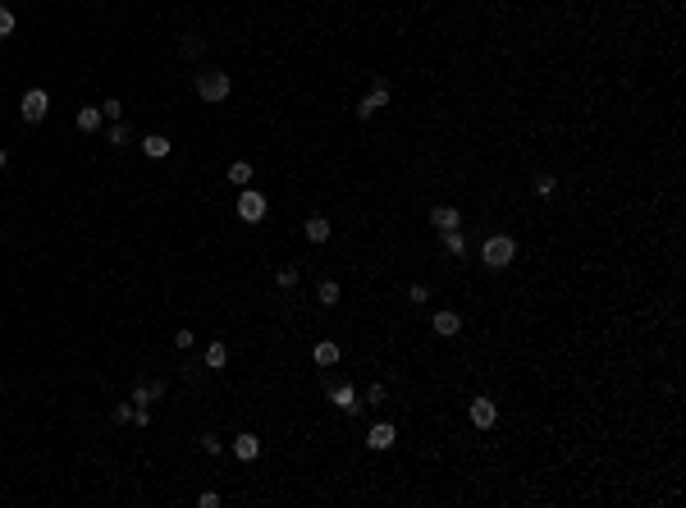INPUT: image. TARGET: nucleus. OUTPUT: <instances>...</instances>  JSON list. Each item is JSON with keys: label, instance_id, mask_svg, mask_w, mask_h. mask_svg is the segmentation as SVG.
Returning a JSON list of instances; mask_svg holds the SVG:
<instances>
[{"label": "nucleus", "instance_id": "obj_1", "mask_svg": "<svg viewBox=\"0 0 686 508\" xmlns=\"http://www.w3.org/2000/svg\"><path fill=\"white\" fill-rule=\"evenodd\" d=\"M512 256H517V243H512V233H494L480 243V261L490 265V270H508Z\"/></svg>", "mask_w": 686, "mask_h": 508}, {"label": "nucleus", "instance_id": "obj_2", "mask_svg": "<svg viewBox=\"0 0 686 508\" xmlns=\"http://www.w3.org/2000/svg\"><path fill=\"white\" fill-rule=\"evenodd\" d=\"M229 92H234V78H229L224 69H202V74H197V97H202V101L220 106Z\"/></svg>", "mask_w": 686, "mask_h": 508}, {"label": "nucleus", "instance_id": "obj_3", "mask_svg": "<svg viewBox=\"0 0 686 508\" xmlns=\"http://www.w3.org/2000/svg\"><path fill=\"white\" fill-rule=\"evenodd\" d=\"M46 115H51V92L46 88H28L23 101H19V120L23 124H42Z\"/></svg>", "mask_w": 686, "mask_h": 508}, {"label": "nucleus", "instance_id": "obj_4", "mask_svg": "<svg viewBox=\"0 0 686 508\" xmlns=\"http://www.w3.org/2000/svg\"><path fill=\"white\" fill-rule=\"evenodd\" d=\"M266 211H270V202H266L261 188H243V192H238V220H243V224H261Z\"/></svg>", "mask_w": 686, "mask_h": 508}, {"label": "nucleus", "instance_id": "obj_5", "mask_svg": "<svg viewBox=\"0 0 686 508\" xmlns=\"http://www.w3.org/2000/svg\"><path fill=\"white\" fill-rule=\"evenodd\" d=\"M384 106H389V83H384V78H375V83H370V92L357 101V115H361V120H370V115L384 110Z\"/></svg>", "mask_w": 686, "mask_h": 508}, {"label": "nucleus", "instance_id": "obj_6", "mask_svg": "<svg viewBox=\"0 0 686 508\" xmlns=\"http://www.w3.org/2000/svg\"><path fill=\"white\" fill-rule=\"evenodd\" d=\"M393 440H398V431H393L389 421H375L366 431V449H375V453H384V449H393Z\"/></svg>", "mask_w": 686, "mask_h": 508}, {"label": "nucleus", "instance_id": "obj_7", "mask_svg": "<svg viewBox=\"0 0 686 508\" xmlns=\"http://www.w3.org/2000/svg\"><path fill=\"white\" fill-rule=\"evenodd\" d=\"M467 417H471V426H476V431H490V426H494V417H499V412H494V403H490V398H471Z\"/></svg>", "mask_w": 686, "mask_h": 508}, {"label": "nucleus", "instance_id": "obj_8", "mask_svg": "<svg viewBox=\"0 0 686 508\" xmlns=\"http://www.w3.org/2000/svg\"><path fill=\"white\" fill-rule=\"evenodd\" d=\"M329 403L343 408L348 417H357V412H361V398H357V389H352V385H334V389H329Z\"/></svg>", "mask_w": 686, "mask_h": 508}, {"label": "nucleus", "instance_id": "obj_9", "mask_svg": "<svg viewBox=\"0 0 686 508\" xmlns=\"http://www.w3.org/2000/svg\"><path fill=\"white\" fill-rule=\"evenodd\" d=\"M234 458H243V463H256V458H261V440H256L252 431L234 435Z\"/></svg>", "mask_w": 686, "mask_h": 508}, {"label": "nucleus", "instance_id": "obj_10", "mask_svg": "<svg viewBox=\"0 0 686 508\" xmlns=\"http://www.w3.org/2000/svg\"><path fill=\"white\" fill-rule=\"evenodd\" d=\"M430 224H435L439 233L462 229V211H457V206H435V211H430Z\"/></svg>", "mask_w": 686, "mask_h": 508}, {"label": "nucleus", "instance_id": "obj_11", "mask_svg": "<svg viewBox=\"0 0 686 508\" xmlns=\"http://www.w3.org/2000/svg\"><path fill=\"white\" fill-rule=\"evenodd\" d=\"M430 325H435V334H439V339H453V334L462 330V316H457V311H448V307H439Z\"/></svg>", "mask_w": 686, "mask_h": 508}, {"label": "nucleus", "instance_id": "obj_12", "mask_svg": "<svg viewBox=\"0 0 686 508\" xmlns=\"http://www.w3.org/2000/svg\"><path fill=\"white\" fill-rule=\"evenodd\" d=\"M142 151L152 156V161H165V156L174 151V142H170L165 133H147V138H142Z\"/></svg>", "mask_w": 686, "mask_h": 508}, {"label": "nucleus", "instance_id": "obj_13", "mask_svg": "<svg viewBox=\"0 0 686 508\" xmlns=\"http://www.w3.org/2000/svg\"><path fill=\"white\" fill-rule=\"evenodd\" d=\"M165 398V380H142L133 385V403H161Z\"/></svg>", "mask_w": 686, "mask_h": 508}, {"label": "nucleus", "instance_id": "obj_14", "mask_svg": "<svg viewBox=\"0 0 686 508\" xmlns=\"http://www.w3.org/2000/svg\"><path fill=\"white\" fill-rule=\"evenodd\" d=\"M202 366H206V371H224V366H229V348H224V343H206V353H202Z\"/></svg>", "mask_w": 686, "mask_h": 508}, {"label": "nucleus", "instance_id": "obj_15", "mask_svg": "<svg viewBox=\"0 0 686 508\" xmlns=\"http://www.w3.org/2000/svg\"><path fill=\"white\" fill-rule=\"evenodd\" d=\"M179 56H183V60H202V56H206V37H197V33L179 37Z\"/></svg>", "mask_w": 686, "mask_h": 508}, {"label": "nucleus", "instance_id": "obj_16", "mask_svg": "<svg viewBox=\"0 0 686 508\" xmlns=\"http://www.w3.org/2000/svg\"><path fill=\"white\" fill-rule=\"evenodd\" d=\"M302 233L311 238V243H329V220H325V215H307Z\"/></svg>", "mask_w": 686, "mask_h": 508}, {"label": "nucleus", "instance_id": "obj_17", "mask_svg": "<svg viewBox=\"0 0 686 508\" xmlns=\"http://www.w3.org/2000/svg\"><path fill=\"white\" fill-rule=\"evenodd\" d=\"M101 124H106L101 106H83V110H78V133H97Z\"/></svg>", "mask_w": 686, "mask_h": 508}, {"label": "nucleus", "instance_id": "obj_18", "mask_svg": "<svg viewBox=\"0 0 686 508\" xmlns=\"http://www.w3.org/2000/svg\"><path fill=\"white\" fill-rule=\"evenodd\" d=\"M311 357H316V366H334L338 362V343L334 339H320L316 348H311Z\"/></svg>", "mask_w": 686, "mask_h": 508}, {"label": "nucleus", "instance_id": "obj_19", "mask_svg": "<svg viewBox=\"0 0 686 508\" xmlns=\"http://www.w3.org/2000/svg\"><path fill=\"white\" fill-rule=\"evenodd\" d=\"M338 298H343V288H338V284H334V279H325V284H320V288H316V302H320V307H334V302H338Z\"/></svg>", "mask_w": 686, "mask_h": 508}, {"label": "nucleus", "instance_id": "obj_20", "mask_svg": "<svg viewBox=\"0 0 686 508\" xmlns=\"http://www.w3.org/2000/svg\"><path fill=\"white\" fill-rule=\"evenodd\" d=\"M229 183H252V165L247 161H234V165H229Z\"/></svg>", "mask_w": 686, "mask_h": 508}, {"label": "nucleus", "instance_id": "obj_21", "mask_svg": "<svg viewBox=\"0 0 686 508\" xmlns=\"http://www.w3.org/2000/svg\"><path fill=\"white\" fill-rule=\"evenodd\" d=\"M444 247H448L453 256H462V252H467V238H462V229H448V233H444Z\"/></svg>", "mask_w": 686, "mask_h": 508}, {"label": "nucleus", "instance_id": "obj_22", "mask_svg": "<svg viewBox=\"0 0 686 508\" xmlns=\"http://www.w3.org/2000/svg\"><path fill=\"white\" fill-rule=\"evenodd\" d=\"M275 284L279 288H297V265H279V270H275Z\"/></svg>", "mask_w": 686, "mask_h": 508}, {"label": "nucleus", "instance_id": "obj_23", "mask_svg": "<svg viewBox=\"0 0 686 508\" xmlns=\"http://www.w3.org/2000/svg\"><path fill=\"white\" fill-rule=\"evenodd\" d=\"M129 138H133V133H129V124H124V120H115V124H110V147H124Z\"/></svg>", "mask_w": 686, "mask_h": 508}, {"label": "nucleus", "instance_id": "obj_24", "mask_svg": "<svg viewBox=\"0 0 686 508\" xmlns=\"http://www.w3.org/2000/svg\"><path fill=\"white\" fill-rule=\"evenodd\" d=\"M554 188H558L554 174H535V192H540V197H554Z\"/></svg>", "mask_w": 686, "mask_h": 508}, {"label": "nucleus", "instance_id": "obj_25", "mask_svg": "<svg viewBox=\"0 0 686 508\" xmlns=\"http://www.w3.org/2000/svg\"><path fill=\"white\" fill-rule=\"evenodd\" d=\"M101 115H106L110 124H115V120H124V101H115V97H110L106 106H101Z\"/></svg>", "mask_w": 686, "mask_h": 508}, {"label": "nucleus", "instance_id": "obj_26", "mask_svg": "<svg viewBox=\"0 0 686 508\" xmlns=\"http://www.w3.org/2000/svg\"><path fill=\"white\" fill-rule=\"evenodd\" d=\"M14 23H19V19H14V10H5V5H0V37H10Z\"/></svg>", "mask_w": 686, "mask_h": 508}, {"label": "nucleus", "instance_id": "obj_27", "mask_svg": "<svg viewBox=\"0 0 686 508\" xmlns=\"http://www.w3.org/2000/svg\"><path fill=\"white\" fill-rule=\"evenodd\" d=\"M220 449H224V440H220V435H202V453H211V458H215Z\"/></svg>", "mask_w": 686, "mask_h": 508}, {"label": "nucleus", "instance_id": "obj_28", "mask_svg": "<svg viewBox=\"0 0 686 508\" xmlns=\"http://www.w3.org/2000/svg\"><path fill=\"white\" fill-rule=\"evenodd\" d=\"M110 417L120 421V426H124V421H133V398H129V403H115V412H110Z\"/></svg>", "mask_w": 686, "mask_h": 508}, {"label": "nucleus", "instance_id": "obj_29", "mask_svg": "<svg viewBox=\"0 0 686 508\" xmlns=\"http://www.w3.org/2000/svg\"><path fill=\"white\" fill-rule=\"evenodd\" d=\"M407 298L421 307V302H430V288H425V284H412V288H407Z\"/></svg>", "mask_w": 686, "mask_h": 508}, {"label": "nucleus", "instance_id": "obj_30", "mask_svg": "<svg viewBox=\"0 0 686 508\" xmlns=\"http://www.w3.org/2000/svg\"><path fill=\"white\" fill-rule=\"evenodd\" d=\"M197 504H202V508H215V504H220V490H202V499H197Z\"/></svg>", "mask_w": 686, "mask_h": 508}, {"label": "nucleus", "instance_id": "obj_31", "mask_svg": "<svg viewBox=\"0 0 686 508\" xmlns=\"http://www.w3.org/2000/svg\"><path fill=\"white\" fill-rule=\"evenodd\" d=\"M174 348H193V330H174Z\"/></svg>", "mask_w": 686, "mask_h": 508}, {"label": "nucleus", "instance_id": "obj_32", "mask_svg": "<svg viewBox=\"0 0 686 508\" xmlns=\"http://www.w3.org/2000/svg\"><path fill=\"white\" fill-rule=\"evenodd\" d=\"M366 403H384V385H370L366 389Z\"/></svg>", "mask_w": 686, "mask_h": 508}, {"label": "nucleus", "instance_id": "obj_33", "mask_svg": "<svg viewBox=\"0 0 686 508\" xmlns=\"http://www.w3.org/2000/svg\"><path fill=\"white\" fill-rule=\"evenodd\" d=\"M5 165H10V151H5V147H0V170H5Z\"/></svg>", "mask_w": 686, "mask_h": 508}]
</instances>
